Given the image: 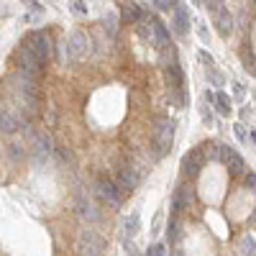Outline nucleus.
Here are the masks:
<instances>
[{
  "instance_id": "obj_1",
  "label": "nucleus",
  "mask_w": 256,
  "mask_h": 256,
  "mask_svg": "<svg viewBox=\"0 0 256 256\" xmlns=\"http://www.w3.org/2000/svg\"><path fill=\"white\" fill-rule=\"evenodd\" d=\"M108 243L103 236H97L95 231H82L77 238V254L80 256H105Z\"/></svg>"
},
{
  "instance_id": "obj_2",
  "label": "nucleus",
  "mask_w": 256,
  "mask_h": 256,
  "mask_svg": "<svg viewBox=\"0 0 256 256\" xmlns=\"http://www.w3.org/2000/svg\"><path fill=\"white\" fill-rule=\"evenodd\" d=\"M23 47H28L41 62H47V59L51 57V51H54V49H51V39H49L47 31H33Z\"/></svg>"
},
{
  "instance_id": "obj_3",
  "label": "nucleus",
  "mask_w": 256,
  "mask_h": 256,
  "mask_svg": "<svg viewBox=\"0 0 256 256\" xmlns=\"http://www.w3.org/2000/svg\"><path fill=\"white\" fill-rule=\"evenodd\" d=\"M154 136H157V154H166V149L172 146V139H174V123L169 118H159L157 120V131H154Z\"/></svg>"
},
{
  "instance_id": "obj_4",
  "label": "nucleus",
  "mask_w": 256,
  "mask_h": 256,
  "mask_svg": "<svg viewBox=\"0 0 256 256\" xmlns=\"http://www.w3.org/2000/svg\"><path fill=\"white\" fill-rule=\"evenodd\" d=\"M67 54H70L72 59H85L87 54H90V39H87L82 31H74L70 36V41H67Z\"/></svg>"
},
{
  "instance_id": "obj_5",
  "label": "nucleus",
  "mask_w": 256,
  "mask_h": 256,
  "mask_svg": "<svg viewBox=\"0 0 256 256\" xmlns=\"http://www.w3.org/2000/svg\"><path fill=\"white\" fill-rule=\"evenodd\" d=\"M203 162H205V151H203V146H197L182 157V172L190 174V177H197L200 169H203Z\"/></svg>"
},
{
  "instance_id": "obj_6",
  "label": "nucleus",
  "mask_w": 256,
  "mask_h": 256,
  "mask_svg": "<svg viewBox=\"0 0 256 256\" xmlns=\"http://www.w3.org/2000/svg\"><path fill=\"white\" fill-rule=\"evenodd\" d=\"M41 64H44V62H41L28 47L21 49V70H23V72H28V74H33V77H39V74H41Z\"/></svg>"
},
{
  "instance_id": "obj_7",
  "label": "nucleus",
  "mask_w": 256,
  "mask_h": 256,
  "mask_svg": "<svg viewBox=\"0 0 256 256\" xmlns=\"http://www.w3.org/2000/svg\"><path fill=\"white\" fill-rule=\"evenodd\" d=\"M220 159L226 162V166L231 169V174H241L243 169H246V164H243V159L238 157L236 151H233L231 146H220Z\"/></svg>"
},
{
  "instance_id": "obj_8",
  "label": "nucleus",
  "mask_w": 256,
  "mask_h": 256,
  "mask_svg": "<svg viewBox=\"0 0 256 256\" xmlns=\"http://www.w3.org/2000/svg\"><path fill=\"white\" fill-rule=\"evenodd\" d=\"M192 187H187V185H180L177 187V192H174V200H172V208L174 210H185V208H190L192 205Z\"/></svg>"
},
{
  "instance_id": "obj_9",
  "label": "nucleus",
  "mask_w": 256,
  "mask_h": 256,
  "mask_svg": "<svg viewBox=\"0 0 256 256\" xmlns=\"http://www.w3.org/2000/svg\"><path fill=\"white\" fill-rule=\"evenodd\" d=\"M97 187H100V195H103V197L108 200V203L113 205V208H118V205H120V192H118V187H116L113 182H110V180H100V182H97Z\"/></svg>"
},
{
  "instance_id": "obj_10",
  "label": "nucleus",
  "mask_w": 256,
  "mask_h": 256,
  "mask_svg": "<svg viewBox=\"0 0 256 256\" xmlns=\"http://www.w3.org/2000/svg\"><path fill=\"white\" fill-rule=\"evenodd\" d=\"M118 182H120V190H136V185H139V172L133 169V166H123L120 169V177H118Z\"/></svg>"
},
{
  "instance_id": "obj_11",
  "label": "nucleus",
  "mask_w": 256,
  "mask_h": 256,
  "mask_svg": "<svg viewBox=\"0 0 256 256\" xmlns=\"http://www.w3.org/2000/svg\"><path fill=\"white\" fill-rule=\"evenodd\" d=\"M187 28H190V18H187V8L177 3L174 5V31L180 33V36H185Z\"/></svg>"
},
{
  "instance_id": "obj_12",
  "label": "nucleus",
  "mask_w": 256,
  "mask_h": 256,
  "mask_svg": "<svg viewBox=\"0 0 256 256\" xmlns=\"http://www.w3.org/2000/svg\"><path fill=\"white\" fill-rule=\"evenodd\" d=\"M215 26H218L220 36H228V33L233 31V18L228 13V8H220L218 13H215Z\"/></svg>"
},
{
  "instance_id": "obj_13",
  "label": "nucleus",
  "mask_w": 256,
  "mask_h": 256,
  "mask_svg": "<svg viewBox=\"0 0 256 256\" xmlns=\"http://www.w3.org/2000/svg\"><path fill=\"white\" fill-rule=\"evenodd\" d=\"M164 80H166V85L172 87V90H180L182 87V70H180V64H169L164 70Z\"/></svg>"
},
{
  "instance_id": "obj_14",
  "label": "nucleus",
  "mask_w": 256,
  "mask_h": 256,
  "mask_svg": "<svg viewBox=\"0 0 256 256\" xmlns=\"http://www.w3.org/2000/svg\"><path fill=\"white\" fill-rule=\"evenodd\" d=\"M151 33L157 36V44L164 49V47H172L169 44V31H166V26L162 23V21H157V18H151Z\"/></svg>"
},
{
  "instance_id": "obj_15",
  "label": "nucleus",
  "mask_w": 256,
  "mask_h": 256,
  "mask_svg": "<svg viewBox=\"0 0 256 256\" xmlns=\"http://www.w3.org/2000/svg\"><path fill=\"white\" fill-rule=\"evenodd\" d=\"M16 128H18V120L13 118V113L0 108V133H13Z\"/></svg>"
},
{
  "instance_id": "obj_16",
  "label": "nucleus",
  "mask_w": 256,
  "mask_h": 256,
  "mask_svg": "<svg viewBox=\"0 0 256 256\" xmlns=\"http://www.w3.org/2000/svg\"><path fill=\"white\" fill-rule=\"evenodd\" d=\"M213 100H215V105H218V113H223V116L231 113V97L226 93H215Z\"/></svg>"
},
{
  "instance_id": "obj_17",
  "label": "nucleus",
  "mask_w": 256,
  "mask_h": 256,
  "mask_svg": "<svg viewBox=\"0 0 256 256\" xmlns=\"http://www.w3.org/2000/svg\"><path fill=\"white\" fill-rule=\"evenodd\" d=\"M139 16H141L139 3H123V18L126 21H139Z\"/></svg>"
},
{
  "instance_id": "obj_18",
  "label": "nucleus",
  "mask_w": 256,
  "mask_h": 256,
  "mask_svg": "<svg viewBox=\"0 0 256 256\" xmlns=\"http://www.w3.org/2000/svg\"><path fill=\"white\" fill-rule=\"evenodd\" d=\"M80 215H82V218H90V220H97V218H100L97 208H95L93 203H85V200L80 203Z\"/></svg>"
},
{
  "instance_id": "obj_19",
  "label": "nucleus",
  "mask_w": 256,
  "mask_h": 256,
  "mask_svg": "<svg viewBox=\"0 0 256 256\" xmlns=\"http://www.w3.org/2000/svg\"><path fill=\"white\" fill-rule=\"evenodd\" d=\"M254 249H256L254 236H243V238H241V246H238L241 256H254Z\"/></svg>"
},
{
  "instance_id": "obj_20",
  "label": "nucleus",
  "mask_w": 256,
  "mask_h": 256,
  "mask_svg": "<svg viewBox=\"0 0 256 256\" xmlns=\"http://www.w3.org/2000/svg\"><path fill=\"white\" fill-rule=\"evenodd\" d=\"M241 57H243V67H246V72H251V74H254V51H251V47H249V44L243 47Z\"/></svg>"
},
{
  "instance_id": "obj_21",
  "label": "nucleus",
  "mask_w": 256,
  "mask_h": 256,
  "mask_svg": "<svg viewBox=\"0 0 256 256\" xmlns=\"http://www.w3.org/2000/svg\"><path fill=\"white\" fill-rule=\"evenodd\" d=\"M139 233V213H133L128 220H126V236L131 238V236H136Z\"/></svg>"
},
{
  "instance_id": "obj_22",
  "label": "nucleus",
  "mask_w": 256,
  "mask_h": 256,
  "mask_svg": "<svg viewBox=\"0 0 256 256\" xmlns=\"http://www.w3.org/2000/svg\"><path fill=\"white\" fill-rule=\"evenodd\" d=\"M166 233H169V241H177V236H180V220L172 218V220H169V228H166Z\"/></svg>"
},
{
  "instance_id": "obj_23",
  "label": "nucleus",
  "mask_w": 256,
  "mask_h": 256,
  "mask_svg": "<svg viewBox=\"0 0 256 256\" xmlns=\"http://www.w3.org/2000/svg\"><path fill=\"white\" fill-rule=\"evenodd\" d=\"M105 31L110 33V36L116 33V16H108V18H105Z\"/></svg>"
},
{
  "instance_id": "obj_24",
  "label": "nucleus",
  "mask_w": 256,
  "mask_h": 256,
  "mask_svg": "<svg viewBox=\"0 0 256 256\" xmlns=\"http://www.w3.org/2000/svg\"><path fill=\"white\" fill-rule=\"evenodd\" d=\"M154 5H157L159 10H169V8H174L177 3H169V0H157V3H154Z\"/></svg>"
},
{
  "instance_id": "obj_25",
  "label": "nucleus",
  "mask_w": 256,
  "mask_h": 256,
  "mask_svg": "<svg viewBox=\"0 0 256 256\" xmlns=\"http://www.w3.org/2000/svg\"><path fill=\"white\" fill-rule=\"evenodd\" d=\"M200 62H203V64H208L210 70H213V57H210L208 51H200Z\"/></svg>"
},
{
  "instance_id": "obj_26",
  "label": "nucleus",
  "mask_w": 256,
  "mask_h": 256,
  "mask_svg": "<svg viewBox=\"0 0 256 256\" xmlns=\"http://www.w3.org/2000/svg\"><path fill=\"white\" fill-rule=\"evenodd\" d=\"M149 256H166V249L162 246V243H157V246L151 249V254H149Z\"/></svg>"
},
{
  "instance_id": "obj_27",
  "label": "nucleus",
  "mask_w": 256,
  "mask_h": 256,
  "mask_svg": "<svg viewBox=\"0 0 256 256\" xmlns=\"http://www.w3.org/2000/svg\"><path fill=\"white\" fill-rule=\"evenodd\" d=\"M72 8H74V13H87V5L80 3V0H77V3H72Z\"/></svg>"
},
{
  "instance_id": "obj_28",
  "label": "nucleus",
  "mask_w": 256,
  "mask_h": 256,
  "mask_svg": "<svg viewBox=\"0 0 256 256\" xmlns=\"http://www.w3.org/2000/svg\"><path fill=\"white\" fill-rule=\"evenodd\" d=\"M246 187H249V190H254V187H256V177H254V172L246 174Z\"/></svg>"
},
{
  "instance_id": "obj_29",
  "label": "nucleus",
  "mask_w": 256,
  "mask_h": 256,
  "mask_svg": "<svg viewBox=\"0 0 256 256\" xmlns=\"http://www.w3.org/2000/svg\"><path fill=\"white\" fill-rule=\"evenodd\" d=\"M236 133H238V139H241V141H246V131H243V126H241V123L236 126Z\"/></svg>"
},
{
  "instance_id": "obj_30",
  "label": "nucleus",
  "mask_w": 256,
  "mask_h": 256,
  "mask_svg": "<svg viewBox=\"0 0 256 256\" xmlns=\"http://www.w3.org/2000/svg\"><path fill=\"white\" fill-rule=\"evenodd\" d=\"M208 77H213V82H215V85H220V82H223V80H220V74H218V72H213V70L208 72Z\"/></svg>"
}]
</instances>
